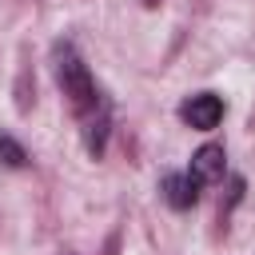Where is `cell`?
I'll return each mask as SVG.
<instances>
[{"label": "cell", "instance_id": "obj_1", "mask_svg": "<svg viewBox=\"0 0 255 255\" xmlns=\"http://www.w3.org/2000/svg\"><path fill=\"white\" fill-rule=\"evenodd\" d=\"M52 76H56L60 92L68 96V104L76 108V116H88L92 108L104 104V96L96 92V80H92L88 64L80 60V52L68 40H56L52 44Z\"/></svg>", "mask_w": 255, "mask_h": 255}, {"label": "cell", "instance_id": "obj_2", "mask_svg": "<svg viewBox=\"0 0 255 255\" xmlns=\"http://www.w3.org/2000/svg\"><path fill=\"white\" fill-rule=\"evenodd\" d=\"M179 120L187 128H195V131H211L223 120V100L215 92H195V96H187L179 104Z\"/></svg>", "mask_w": 255, "mask_h": 255}, {"label": "cell", "instance_id": "obj_3", "mask_svg": "<svg viewBox=\"0 0 255 255\" xmlns=\"http://www.w3.org/2000/svg\"><path fill=\"white\" fill-rule=\"evenodd\" d=\"M80 120H84V147H88L92 159H100V155H104V143H108V128H112L108 100H104L100 108H92L88 116H80Z\"/></svg>", "mask_w": 255, "mask_h": 255}, {"label": "cell", "instance_id": "obj_4", "mask_svg": "<svg viewBox=\"0 0 255 255\" xmlns=\"http://www.w3.org/2000/svg\"><path fill=\"white\" fill-rule=\"evenodd\" d=\"M223 159H227V155H223L219 143H203V147L191 155V171H187V175H191L199 187H203V183H215V179H223V167H227Z\"/></svg>", "mask_w": 255, "mask_h": 255}, {"label": "cell", "instance_id": "obj_5", "mask_svg": "<svg viewBox=\"0 0 255 255\" xmlns=\"http://www.w3.org/2000/svg\"><path fill=\"white\" fill-rule=\"evenodd\" d=\"M163 199L175 207V211H187V207H195V199H199V183L187 175V171H171V175H163Z\"/></svg>", "mask_w": 255, "mask_h": 255}, {"label": "cell", "instance_id": "obj_6", "mask_svg": "<svg viewBox=\"0 0 255 255\" xmlns=\"http://www.w3.org/2000/svg\"><path fill=\"white\" fill-rule=\"evenodd\" d=\"M0 163L4 167H28V151L12 135H0Z\"/></svg>", "mask_w": 255, "mask_h": 255}]
</instances>
